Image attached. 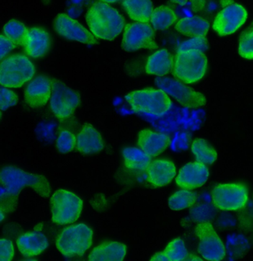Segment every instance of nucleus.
<instances>
[{
  "label": "nucleus",
  "instance_id": "nucleus-36",
  "mask_svg": "<svg viewBox=\"0 0 253 261\" xmlns=\"http://www.w3.org/2000/svg\"><path fill=\"white\" fill-rule=\"evenodd\" d=\"M0 255L1 261H11L14 258V245L9 240L2 239L0 241Z\"/></svg>",
  "mask_w": 253,
  "mask_h": 261
},
{
  "label": "nucleus",
  "instance_id": "nucleus-16",
  "mask_svg": "<svg viewBox=\"0 0 253 261\" xmlns=\"http://www.w3.org/2000/svg\"><path fill=\"white\" fill-rule=\"evenodd\" d=\"M52 81L45 76L33 80L24 91L26 103L32 108L43 107L52 97Z\"/></svg>",
  "mask_w": 253,
  "mask_h": 261
},
{
  "label": "nucleus",
  "instance_id": "nucleus-9",
  "mask_svg": "<svg viewBox=\"0 0 253 261\" xmlns=\"http://www.w3.org/2000/svg\"><path fill=\"white\" fill-rule=\"evenodd\" d=\"M81 103L79 94L59 81H52L50 109L60 120L69 118Z\"/></svg>",
  "mask_w": 253,
  "mask_h": 261
},
{
  "label": "nucleus",
  "instance_id": "nucleus-17",
  "mask_svg": "<svg viewBox=\"0 0 253 261\" xmlns=\"http://www.w3.org/2000/svg\"><path fill=\"white\" fill-rule=\"evenodd\" d=\"M147 179L155 187H163L170 184L176 175L174 163L166 159L151 161L147 169Z\"/></svg>",
  "mask_w": 253,
  "mask_h": 261
},
{
  "label": "nucleus",
  "instance_id": "nucleus-30",
  "mask_svg": "<svg viewBox=\"0 0 253 261\" xmlns=\"http://www.w3.org/2000/svg\"><path fill=\"white\" fill-rule=\"evenodd\" d=\"M197 198L195 192H191L188 189L180 190L169 197V206L174 211L185 210L195 205Z\"/></svg>",
  "mask_w": 253,
  "mask_h": 261
},
{
  "label": "nucleus",
  "instance_id": "nucleus-14",
  "mask_svg": "<svg viewBox=\"0 0 253 261\" xmlns=\"http://www.w3.org/2000/svg\"><path fill=\"white\" fill-rule=\"evenodd\" d=\"M54 28L57 34L67 40L77 41L88 45L97 43L96 37L92 33L67 14H58L54 21Z\"/></svg>",
  "mask_w": 253,
  "mask_h": 261
},
{
  "label": "nucleus",
  "instance_id": "nucleus-38",
  "mask_svg": "<svg viewBox=\"0 0 253 261\" xmlns=\"http://www.w3.org/2000/svg\"><path fill=\"white\" fill-rule=\"evenodd\" d=\"M0 42H1V59L3 60L11 50L15 48L16 45L3 34H1L0 37Z\"/></svg>",
  "mask_w": 253,
  "mask_h": 261
},
{
  "label": "nucleus",
  "instance_id": "nucleus-35",
  "mask_svg": "<svg viewBox=\"0 0 253 261\" xmlns=\"http://www.w3.org/2000/svg\"><path fill=\"white\" fill-rule=\"evenodd\" d=\"M208 42L207 39L204 37H195L192 40L186 41L184 43L181 44L180 46L179 50H189V49H193V50H198L204 51L208 48Z\"/></svg>",
  "mask_w": 253,
  "mask_h": 261
},
{
  "label": "nucleus",
  "instance_id": "nucleus-29",
  "mask_svg": "<svg viewBox=\"0 0 253 261\" xmlns=\"http://www.w3.org/2000/svg\"><path fill=\"white\" fill-rule=\"evenodd\" d=\"M29 29L17 20L9 21L3 28V34L16 46H24L27 40Z\"/></svg>",
  "mask_w": 253,
  "mask_h": 261
},
{
  "label": "nucleus",
  "instance_id": "nucleus-25",
  "mask_svg": "<svg viewBox=\"0 0 253 261\" xmlns=\"http://www.w3.org/2000/svg\"><path fill=\"white\" fill-rule=\"evenodd\" d=\"M122 7L132 20L138 22H148L153 12L151 0H123Z\"/></svg>",
  "mask_w": 253,
  "mask_h": 261
},
{
  "label": "nucleus",
  "instance_id": "nucleus-2",
  "mask_svg": "<svg viewBox=\"0 0 253 261\" xmlns=\"http://www.w3.org/2000/svg\"><path fill=\"white\" fill-rule=\"evenodd\" d=\"M86 22L97 38L113 40L120 35L125 25L121 14L107 3L97 2L88 10Z\"/></svg>",
  "mask_w": 253,
  "mask_h": 261
},
{
  "label": "nucleus",
  "instance_id": "nucleus-19",
  "mask_svg": "<svg viewBox=\"0 0 253 261\" xmlns=\"http://www.w3.org/2000/svg\"><path fill=\"white\" fill-rule=\"evenodd\" d=\"M50 46L48 33L42 28L29 29L27 40L24 44V51L33 58H41L48 53Z\"/></svg>",
  "mask_w": 253,
  "mask_h": 261
},
{
  "label": "nucleus",
  "instance_id": "nucleus-21",
  "mask_svg": "<svg viewBox=\"0 0 253 261\" xmlns=\"http://www.w3.org/2000/svg\"><path fill=\"white\" fill-rule=\"evenodd\" d=\"M18 249L26 257H34L48 248L46 237L40 231H32L22 234L16 241Z\"/></svg>",
  "mask_w": 253,
  "mask_h": 261
},
{
  "label": "nucleus",
  "instance_id": "nucleus-37",
  "mask_svg": "<svg viewBox=\"0 0 253 261\" xmlns=\"http://www.w3.org/2000/svg\"><path fill=\"white\" fill-rule=\"evenodd\" d=\"M173 3L181 5V6H190L192 11L195 12L203 11L206 6L205 0H171Z\"/></svg>",
  "mask_w": 253,
  "mask_h": 261
},
{
  "label": "nucleus",
  "instance_id": "nucleus-13",
  "mask_svg": "<svg viewBox=\"0 0 253 261\" xmlns=\"http://www.w3.org/2000/svg\"><path fill=\"white\" fill-rule=\"evenodd\" d=\"M247 19V12L241 5L233 3L223 8L215 16L212 28L220 36L234 34Z\"/></svg>",
  "mask_w": 253,
  "mask_h": 261
},
{
  "label": "nucleus",
  "instance_id": "nucleus-18",
  "mask_svg": "<svg viewBox=\"0 0 253 261\" xmlns=\"http://www.w3.org/2000/svg\"><path fill=\"white\" fill-rule=\"evenodd\" d=\"M170 138L167 135L151 130H140L138 143L142 151L153 158L163 153L170 144Z\"/></svg>",
  "mask_w": 253,
  "mask_h": 261
},
{
  "label": "nucleus",
  "instance_id": "nucleus-5",
  "mask_svg": "<svg viewBox=\"0 0 253 261\" xmlns=\"http://www.w3.org/2000/svg\"><path fill=\"white\" fill-rule=\"evenodd\" d=\"M35 74V67L23 55H14L3 60L0 66V83L6 88L22 87Z\"/></svg>",
  "mask_w": 253,
  "mask_h": 261
},
{
  "label": "nucleus",
  "instance_id": "nucleus-39",
  "mask_svg": "<svg viewBox=\"0 0 253 261\" xmlns=\"http://www.w3.org/2000/svg\"><path fill=\"white\" fill-rule=\"evenodd\" d=\"M150 260L153 261H168L169 259L166 257L164 252H163L157 253L155 255H153V257Z\"/></svg>",
  "mask_w": 253,
  "mask_h": 261
},
{
  "label": "nucleus",
  "instance_id": "nucleus-31",
  "mask_svg": "<svg viewBox=\"0 0 253 261\" xmlns=\"http://www.w3.org/2000/svg\"><path fill=\"white\" fill-rule=\"evenodd\" d=\"M163 252L171 261L184 260L188 256L187 248L181 238H175L169 242Z\"/></svg>",
  "mask_w": 253,
  "mask_h": 261
},
{
  "label": "nucleus",
  "instance_id": "nucleus-6",
  "mask_svg": "<svg viewBox=\"0 0 253 261\" xmlns=\"http://www.w3.org/2000/svg\"><path fill=\"white\" fill-rule=\"evenodd\" d=\"M92 239V230L79 223L64 228L57 238L56 246L65 257L82 256L91 247Z\"/></svg>",
  "mask_w": 253,
  "mask_h": 261
},
{
  "label": "nucleus",
  "instance_id": "nucleus-42",
  "mask_svg": "<svg viewBox=\"0 0 253 261\" xmlns=\"http://www.w3.org/2000/svg\"><path fill=\"white\" fill-rule=\"evenodd\" d=\"M100 2H103V3H117V2L120 1V0H99Z\"/></svg>",
  "mask_w": 253,
  "mask_h": 261
},
{
  "label": "nucleus",
  "instance_id": "nucleus-15",
  "mask_svg": "<svg viewBox=\"0 0 253 261\" xmlns=\"http://www.w3.org/2000/svg\"><path fill=\"white\" fill-rule=\"evenodd\" d=\"M210 171L204 163H189L180 169L176 177V184L181 189H192L201 187L208 180Z\"/></svg>",
  "mask_w": 253,
  "mask_h": 261
},
{
  "label": "nucleus",
  "instance_id": "nucleus-23",
  "mask_svg": "<svg viewBox=\"0 0 253 261\" xmlns=\"http://www.w3.org/2000/svg\"><path fill=\"white\" fill-rule=\"evenodd\" d=\"M127 254L125 245L119 242L104 243L90 253L89 260L122 261Z\"/></svg>",
  "mask_w": 253,
  "mask_h": 261
},
{
  "label": "nucleus",
  "instance_id": "nucleus-7",
  "mask_svg": "<svg viewBox=\"0 0 253 261\" xmlns=\"http://www.w3.org/2000/svg\"><path fill=\"white\" fill-rule=\"evenodd\" d=\"M52 218L58 225L71 224L81 216L83 200L78 196L65 189L53 194L50 201Z\"/></svg>",
  "mask_w": 253,
  "mask_h": 261
},
{
  "label": "nucleus",
  "instance_id": "nucleus-32",
  "mask_svg": "<svg viewBox=\"0 0 253 261\" xmlns=\"http://www.w3.org/2000/svg\"><path fill=\"white\" fill-rule=\"evenodd\" d=\"M238 53L243 58L253 60V22L240 36Z\"/></svg>",
  "mask_w": 253,
  "mask_h": 261
},
{
  "label": "nucleus",
  "instance_id": "nucleus-40",
  "mask_svg": "<svg viewBox=\"0 0 253 261\" xmlns=\"http://www.w3.org/2000/svg\"><path fill=\"white\" fill-rule=\"evenodd\" d=\"M220 2L222 8L226 7V6L234 3V0H220Z\"/></svg>",
  "mask_w": 253,
  "mask_h": 261
},
{
  "label": "nucleus",
  "instance_id": "nucleus-20",
  "mask_svg": "<svg viewBox=\"0 0 253 261\" xmlns=\"http://www.w3.org/2000/svg\"><path fill=\"white\" fill-rule=\"evenodd\" d=\"M104 143L102 136L91 124L83 125L78 138L77 148L82 154H96L104 149Z\"/></svg>",
  "mask_w": 253,
  "mask_h": 261
},
{
  "label": "nucleus",
  "instance_id": "nucleus-10",
  "mask_svg": "<svg viewBox=\"0 0 253 261\" xmlns=\"http://www.w3.org/2000/svg\"><path fill=\"white\" fill-rule=\"evenodd\" d=\"M195 234L198 239V252L205 260L220 261L226 256V249L216 231L209 222L196 226Z\"/></svg>",
  "mask_w": 253,
  "mask_h": 261
},
{
  "label": "nucleus",
  "instance_id": "nucleus-24",
  "mask_svg": "<svg viewBox=\"0 0 253 261\" xmlns=\"http://www.w3.org/2000/svg\"><path fill=\"white\" fill-rule=\"evenodd\" d=\"M178 32L187 37H204L210 30V23L200 16H190L180 19L175 24Z\"/></svg>",
  "mask_w": 253,
  "mask_h": 261
},
{
  "label": "nucleus",
  "instance_id": "nucleus-34",
  "mask_svg": "<svg viewBox=\"0 0 253 261\" xmlns=\"http://www.w3.org/2000/svg\"><path fill=\"white\" fill-rule=\"evenodd\" d=\"M18 102L17 95L14 92L6 89V87H1L0 89V105L1 110L5 111L11 106H15Z\"/></svg>",
  "mask_w": 253,
  "mask_h": 261
},
{
  "label": "nucleus",
  "instance_id": "nucleus-22",
  "mask_svg": "<svg viewBox=\"0 0 253 261\" xmlns=\"http://www.w3.org/2000/svg\"><path fill=\"white\" fill-rule=\"evenodd\" d=\"M174 58L169 50L161 49L148 57L146 72L148 74L163 76L172 71Z\"/></svg>",
  "mask_w": 253,
  "mask_h": 261
},
{
  "label": "nucleus",
  "instance_id": "nucleus-4",
  "mask_svg": "<svg viewBox=\"0 0 253 261\" xmlns=\"http://www.w3.org/2000/svg\"><path fill=\"white\" fill-rule=\"evenodd\" d=\"M125 99L134 112L154 116L166 113L171 106L170 98L162 89L138 90L127 94Z\"/></svg>",
  "mask_w": 253,
  "mask_h": 261
},
{
  "label": "nucleus",
  "instance_id": "nucleus-26",
  "mask_svg": "<svg viewBox=\"0 0 253 261\" xmlns=\"http://www.w3.org/2000/svg\"><path fill=\"white\" fill-rule=\"evenodd\" d=\"M124 164L131 170H147L151 162V156L137 148H127L122 151Z\"/></svg>",
  "mask_w": 253,
  "mask_h": 261
},
{
  "label": "nucleus",
  "instance_id": "nucleus-28",
  "mask_svg": "<svg viewBox=\"0 0 253 261\" xmlns=\"http://www.w3.org/2000/svg\"><path fill=\"white\" fill-rule=\"evenodd\" d=\"M191 148L196 161L204 164L211 165L215 163L218 158L215 148L204 139L197 138L194 140Z\"/></svg>",
  "mask_w": 253,
  "mask_h": 261
},
{
  "label": "nucleus",
  "instance_id": "nucleus-8",
  "mask_svg": "<svg viewBox=\"0 0 253 261\" xmlns=\"http://www.w3.org/2000/svg\"><path fill=\"white\" fill-rule=\"evenodd\" d=\"M249 194L244 184H220L212 191V201L222 211H238L247 204Z\"/></svg>",
  "mask_w": 253,
  "mask_h": 261
},
{
  "label": "nucleus",
  "instance_id": "nucleus-41",
  "mask_svg": "<svg viewBox=\"0 0 253 261\" xmlns=\"http://www.w3.org/2000/svg\"><path fill=\"white\" fill-rule=\"evenodd\" d=\"M191 257H187V259L186 260H201V259L200 258V257H195V255H189Z\"/></svg>",
  "mask_w": 253,
  "mask_h": 261
},
{
  "label": "nucleus",
  "instance_id": "nucleus-1",
  "mask_svg": "<svg viewBox=\"0 0 253 261\" xmlns=\"http://www.w3.org/2000/svg\"><path fill=\"white\" fill-rule=\"evenodd\" d=\"M2 206L3 212H12L17 203L21 189L31 187L41 197H48L50 193L48 181L43 176L33 174L14 166H5L1 171Z\"/></svg>",
  "mask_w": 253,
  "mask_h": 261
},
{
  "label": "nucleus",
  "instance_id": "nucleus-11",
  "mask_svg": "<svg viewBox=\"0 0 253 261\" xmlns=\"http://www.w3.org/2000/svg\"><path fill=\"white\" fill-rule=\"evenodd\" d=\"M155 40L154 29L148 22H135L125 25L122 47L127 51L142 48L155 50L158 47Z\"/></svg>",
  "mask_w": 253,
  "mask_h": 261
},
{
  "label": "nucleus",
  "instance_id": "nucleus-33",
  "mask_svg": "<svg viewBox=\"0 0 253 261\" xmlns=\"http://www.w3.org/2000/svg\"><path fill=\"white\" fill-rule=\"evenodd\" d=\"M56 146L60 153L70 152L77 146V138L70 130H61L57 139Z\"/></svg>",
  "mask_w": 253,
  "mask_h": 261
},
{
  "label": "nucleus",
  "instance_id": "nucleus-27",
  "mask_svg": "<svg viewBox=\"0 0 253 261\" xmlns=\"http://www.w3.org/2000/svg\"><path fill=\"white\" fill-rule=\"evenodd\" d=\"M178 16L175 11L168 6H161L153 10L151 23L155 30H166L175 23Z\"/></svg>",
  "mask_w": 253,
  "mask_h": 261
},
{
  "label": "nucleus",
  "instance_id": "nucleus-3",
  "mask_svg": "<svg viewBox=\"0 0 253 261\" xmlns=\"http://www.w3.org/2000/svg\"><path fill=\"white\" fill-rule=\"evenodd\" d=\"M208 61L201 50H179L174 58L173 76L187 84L197 83L207 72Z\"/></svg>",
  "mask_w": 253,
  "mask_h": 261
},
{
  "label": "nucleus",
  "instance_id": "nucleus-12",
  "mask_svg": "<svg viewBox=\"0 0 253 261\" xmlns=\"http://www.w3.org/2000/svg\"><path fill=\"white\" fill-rule=\"evenodd\" d=\"M156 84L160 89L174 97L184 107L197 109L203 107L207 102L205 96L201 93L187 87L182 82L171 78H158Z\"/></svg>",
  "mask_w": 253,
  "mask_h": 261
}]
</instances>
